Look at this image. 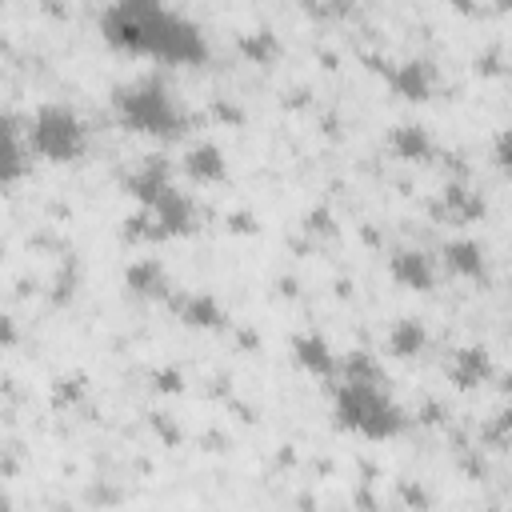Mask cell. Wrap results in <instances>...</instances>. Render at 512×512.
I'll use <instances>...</instances> for the list:
<instances>
[{"mask_svg": "<svg viewBox=\"0 0 512 512\" xmlns=\"http://www.w3.org/2000/svg\"><path fill=\"white\" fill-rule=\"evenodd\" d=\"M100 32L112 48L164 64H204L208 40L196 20L156 0H116L100 12Z\"/></svg>", "mask_w": 512, "mask_h": 512, "instance_id": "6da1fadb", "label": "cell"}, {"mask_svg": "<svg viewBox=\"0 0 512 512\" xmlns=\"http://www.w3.org/2000/svg\"><path fill=\"white\" fill-rule=\"evenodd\" d=\"M332 416L340 428L364 436V440H392L404 432V408L380 388V384H356L340 380L332 392Z\"/></svg>", "mask_w": 512, "mask_h": 512, "instance_id": "7a4b0ae2", "label": "cell"}, {"mask_svg": "<svg viewBox=\"0 0 512 512\" xmlns=\"http://www.w3.org/2000/svg\"><path fill=\"white\" fill-rule=\"evenodd\" d=\"M116 116L124 128L140 136H156V140H172L184 132V112L160 76H140L116 88Z\"/></svg>", "mask_w": 512, "mask_h": 512, "instance_id": "3957f363", "label": "cell"}, {"mask_svg": "<svg viewBox=\"0 0 512 512\" xmlns=\"http://www.w3.org/2000/svg\"><path fill=\"white\" fill-rule=\"evenodd\" d=\"M28 144L40 160H52V164H72L84 156L88 148V128L80 120V112L64 100H44L32 120H28Z\"/></svg>", "mask_w": 512, "mask_h": 512, "instance_id": "277c9868", "label": "cell"}, {"mask_svg": "<svg viewBox=\"0 0 512 512\" xmlns=\"http://www.w3.org/2000/svg\"><path fill=\"white\" fill-rule=\"evenodd\" d=\"M140 224H148V232L144 236H160V240H168V236H184V232H192V224H196V204L188 200V192H180L176 184L152 204V208H144L140 212Z\"/></svg>", "mask_w": 512, "mask_h": 512, "instance_id": "5b68a950", "label": "cell"}, {"mask_svg": "<svg viewBox=\"0 0 512 512\" xmlns=\"http://www.w3.org/2000/svg\"><path fill=\"white\" fill-rule=\"evenodd\" d=\"M388 84H392L404 100L424 104V100H432V92H436V64L424 60V56H408V60H400V64L388 72Z\"/></svg>", "mask_w": 512, "mask_h": 512, "instance_id": "8992f818", "label": "cell"}, {"mask_svg": "<svg viewBox=\"0 0 512 512\" xmlns=\"http://www.w3.org/2000/svg\"><path fill=\"white\" fill-rule=\"evenodd\" d=\"M388 276L408 292H432V284H436L432 256H424L420 248H396L388 256Z\"/></svg>", "mask_w": 512, "mask_h": 512, "instance_id": "52a82bcc", "label": "cell"}, {"mask_svg": "<svg viewBox=\"0 0 512 512\" xmlns=\"http://www.w3.org/2000/svg\"><path fill=\"white\" fill-rule=\"evenodd\" d=\"M388 152L396 160H404V164H428L432 152H436V140L420 120H400L388 132Z\"/></svg>", "mask_w": 512, "mask_h": 512, "instance_id": "ba28073f", "label": "cell"}, {"mask_svg": "<svg viewBox=\"0 0 512 512\" xmlns=\"http://www.w3.org/2000/svg\"><path fill=\"white\" fill-rule=\"evenodd\" d=\"M292 360L308 372V376H320V380H332L340 372V360L332 352V344L320 336V332H300L292 336Z\"/></svg>", "mask_w": 512, "mask_h": 512, "instance_id": "9c48e42d", "label": "cell"}, {"mask_svg": "<svg viewBox=\"0 0 512 512\" xmlns=\"http://www.w3.org/2000/svg\"><path fill=\"white\" fill-rule=\"evenodd\" d=\"M124 188H128V196H132L140 208H152V204L172 188V172H168V164H164L160 156H144V164L124 180Z\"/></svg>", "mask_w": 512, "mask_h": 512, "instance_id": "30bf717a", "label": "cell"}, {"mask_svg": "<svg viewBox=\"0 0 512 512\" xmlns=\"http://www.w3.org/2000/svg\"><path fill=\"white\" fill-rule=\"evenodd\" d=\"M124 288L132 292V296H144V300H160V296H168V272H164V264L156 260V256H136L128 268H124Z\"/></svg>", "mask_w": 512, "mask_h": 512, "instance_id": "8fae6325", "label": "cell"}, {"mask_svg": "<svg viewBox=\"0 0 512 512\" xmlns=\"http://www.w3.org/2000/svg\"><path fill=\"white\" fill-rule=\"evenodd\" d=\"M184 172L196 180V184H220L228 176V160H224V148L212 144V140H200L184 152Z\"/></svg>", "mask_w": 512, "mask_h": 512, "instance_id": "7c38bea8", "label": "cell"}, {"mask_svg": "<svg viewBox=\"0 0 512 512\" xmlns=\"http://www.w3.org/2000/svg\"><path fill=\"white\" fill-rule=\"evenodd\" d=\"M444 268L452 276H464V280H480L484 276V244L472 240V236H452L444 240Z\"/></svg>", "mask_w": 512, "mask_h": 512, "instance_id": "4fadbf2b", "label": "cell"}, {"mask_svg": "<svg viewBox=\"0 0 512 512\" xmlns=\"http://www.w3.org/2000/svg\"><path fill=\"white\" fill-rule=\"evenodd\" d=\"M448 376H452V384L464 388V392L476 388V384H484V380L492 376V356H488V348H484V344H464V348H456Z\"/></svg>", "mask_w": 512, "mask_h": 512, "instance_id": "5bb4252c", "label": "cell"}, {"mask_svg": "<svg viewBox=\"0 0 512 512\" xmlns=\"http://www.w3.org/2000/svg\"><path fill=\"white\" fill-rule=\"evenodd\" d=\"M176 316H180L188 328H220V324L228 320L224 308H220V300L208 296V292H184V296L176 300Z\"/></svg>", "mask_w": 512, "mask_h": 512, "instance_id": "9a60e30c", "label": "cell"}, {"mask_svg": "<svg viewBox=\"0 0 512 512\" xmlns=\"http://www.w3.org/2000/svg\"><path fill=\"white\" fill-rule=\"evenodd\" d=\"M424 348H428V328H424V320L400 316V320L388 328V352H392L396 360H412V356H420Z\"/></svg>", "mask_w": 512, "mask_h": 512, "instance_id": "2e32d148", "label": "cell"}, {"mask_svg": "<svg viewBox=\"0 0 512 512\" xmlns=\"http://www.w3.org/2000/svg\"><path fill=\"white\" fill-rule=\"evenodd\" d=\"M28 156H32L28 132H20L16 120H8V128H4V160H0V176H4V184H16V180L24 176Z\"/></svg>", "mask_w": 512, "mask_h": 512, "instance_id": "e0dca14e", "label": "cell"}, {"mask_svg": "<svg viewBox=\"0 0 512 512\" xmlns=\"http://www.w3.org/2000/svg\"><path fill=\"white\" fill-rule=\"evenodd\" d=\"M240 52L256 64H272L280 52V40L272 28H252V32H240Z\"/></svg>", "mask_w": 512, "mask_h": 512, "instance_id": "ac0fdd59", "label": "cell"}, {"mask_svg": "<svg viewBox=\"0 0 512 512\" xmlns=\"http://www.w3.org/2000/svg\"><path fill=\"white\" fill-rule=\"evenodd\" d=\"M444 200H448V216H452L456 224H468V220H476V216L484 212V200H480L476 192H464V188H448Z\"/></svg>", "mask_w": 512, "mask_h": 512, "instance_id": "d6986e66", "label": "cell"}, {"mask_svg": "<svg viewBox=\"0 0 512 512\" xmlns=\"http://www.w3.org/2000/svg\"><path fill=\"white\" fill-rule=\"evenodd\" d=\"M344 380H356V384H380V372H376V360L368 352H352L344 360Z\"/></svg>", "mask_w": 512, "mask_h": 512, "instance_id": "ffe728a7", "label": "cell"}, {"mask_svg": "<svg viewBox=\"0 0 512 512\" xmlns=\"http://www.w3.org/2000/svg\"><path fill=\"white\" fill-rule=\"evenodd\" d=\"M492 160H496V168H500L504 176H512V124L496 132V140H492Z\"/></svg>", "mask_w": 512, "mask_h": 512, "instance_id": "44dd1931", "label": "cell"}]
</instances>
